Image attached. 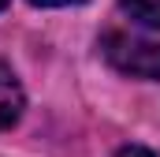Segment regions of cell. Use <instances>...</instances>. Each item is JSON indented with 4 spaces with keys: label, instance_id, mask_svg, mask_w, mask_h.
<instances>
[{
    "label": "cell",
    "instance_id": "6",
    "mask_svg": "<svg viewBox=\"0 0 160 157\" xmlns=\"http://www.w3.org/2000/svg\"><path fill=\"white\" fill-rule=\"evenodd\" d=\"M8 4H11V0H0V11H4V8H8Z\"/></svg>",
    "mask_w": 160,
    "mask_h": 157
},
{
    "label": "cell",
    "instance_id": "1",
    "mask_svg": "<svg viewBox=\"0 0 160 157\" xmlns=\"http://www.w3.org/2000/svg\"><path fill=\"white\" fill-rule=\"evenodd\" d=\"M101 49H104V56L116 71H123L130 78L160 82V41L130 38V34H108Z\"/></svg>",
    "mask_w": 160,
    "mask_h": 157
},
{
    "label": "cell",
    "instance_id": "4",
    "mask_svg": "<svg viewBox=\"0 0 160 157\" xmlns=\"http://www.w3.org/2000/svg\"><path fill=\"white\" fill-rule=\"evenodd\" d=\"M116 157H157V154H153V150H145V146H123Z\"/></svg>",
    "mask_w": 160,
    "mask_h": 157
},
{
    "label": "cell",
    "instance_id": "3",
    "mask_svg": "<svg viewBox=\"0 0 160 157\" xmlns=\"http://www.w3.org/2000/svg\"><path fill=\"white\" fill-rule=\"evenodd\" d=\"M119 4L134 23H142L149 30H160V0H119Z\"/></svg>",
    "mask_w": 160,
    "mask_h": 157
},
{
    "label": "cell",
    "instance_id": "2",
    "mask_svg": "<svg viewBox=\"0 0 160 157\" xmlns=\"http://www.w3.org/2000/svg\"><path fill=\"white\" fill-rule=\"evenodd\" d=\"M19 116H22V86L8 64H0V131L11 127Z\"/></svg>",
    "mask_w": 160,
    "mask_h": 157
},
{
    "label": "cell",
    "instance_id": "5",
    "mask_svg": "<svg viewBox=\"0 0 160 157\" xmlns=\"http://www.w3.org/2000/svg\"><path fill=\"white\" fill-rule=\"evenodd\" d=\"M34 8H67V4H82V0H30Z\"/></svg>",
    "mask_w": 160,
    "mask_h": 157
}]
</instances>
